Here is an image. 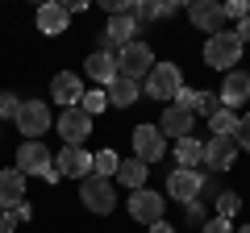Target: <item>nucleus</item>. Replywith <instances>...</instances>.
I'll return each mask as SVG.
<instances>
[{
  "instance_id": "aec40b11",
  "label": "nucleus",
  "mask_w": 250,
  "mask_h": 233,
  "mask_svg": "<svg viewBox=\"0 0 250 233\" xmlns=\"http://www.w3.org/2000/svg\"><path fill=\"white\" fill-rule=\"evenodd\" d=\"M134 34H138V21L134 17H108V29H104V50L108 46H129L134 42Z\"/></svg>"
},
{
  "instance_id": "2f4dec72",
  "label": "nucleus",
  "mask_w": 250,
  "mask_h": 233,
  "mask_svg": "<svg viewBox=\"0 0 250 233\" xmlns=\"http://www.w3.org/2000/svg\"><path fill=\"white\" fill-rule=\"evenodd\" d=\"M233 142H238V150H250V113L238 121V134H233Z\"/></svg>"
},
{
  "instance_id": "e433bc0d",
  "label": "nucleus",
  "mask_w": 250,
  "mask_h": 233,
  "mask_svg": "<svg viewBox=\"0 0 250 233\" xmlns=\"http://www.w3.org/2000/svg\"><path fill=\"white\" fill-rule=\"evenodd\" d=\"M13 229H17V216H13V213H0V233H13Z\"/></svg>"
},
{
  "instance_id": "c9c22d12",
  "label": "nucleus",
  "mask_w": 250,
  "mask_h": 233,
  "mask_svg": "<svg viewBox=\"0 0 250 233\" xmlns=\"http://www.w3.org/2000/svg\"><path fill=\"white\" fill-rule=\"evenodd\" d=\"M233 38H238L242 46L250 42V17H242V21H238V29H233Z\"/></svg>"
},
{
  "instance_id": "f704fd0d",
  "label": "nucleus",
  "mask_w": 250,
  "mask_h": 233,
  "mask_svg": "<svg viewBox=\"0 0 250 233\" xmlns=\"http://www.w3.org/2000/svg\"><path fill=\"white\" fill-rule=\"evenodd\" d=\"M188 208V221H196V225H205L208 216H205V204H200V200H192V204H184Z\"/></svg>"
},
{
  "instance_id": "423d86ee",
  "label": "nucleus",
  "mask_w": 250,
  "mask_h": 233,
  "mask_svg": "<svg viewBox=\"0 0 250 233\" xmlns=\"http://www.w3.org/2000/svg\"><path fill=\"white\" fill-rule=\"evenodd\" d=\"M50 150H46V146L42 142H21L17 146V171H21V175H42V179H46V175H50Z\"/></svg>"
},
{
  "instance_id": "72a5a7b5",
  "label": "nucleus",
  "mask_w": 250,
  "mask_h": 233,
  "mask_svg": "<svg viewBox=\"0 0 250 233\" xmlns=\"http://www.w3.org/2000/svg\"><path fill=\"white\" fill-rule=\"evenodd\" d=\"M229 17H250V9H246V0H229V4H225V21H229Z\"/></svg>"
},
{
  "instance_id": "2eb2a0df",
  "label": "nucleus",
  "mask_w": 250,
  "mask_h": 233,
  "mask_svg": "<svg viewBox=\"0 0 250 233\" xmlns=\"http://www.w3.org/2000/svg\"><path fill=\"white\" fill-rule=\"evenodd\" d=\"M238 158V142L233 137H208L205 142V167L208 171H229Z\"/></svg>"
},
{
  "instance_id": "412c9836",
  "label": "nucleus",
  "mask_w": 250,
  "mask_h": 233,
  "mask_svg": "<svg viewBox=\"0 0 250 233\" xmlns=\"http://www.w3.org/2000/svg\"><path fill=\"white\" fill-rule=\"evenodd\" d=\"M83 67H88V75H92L96 83H113V79H117V58H113L108 50H92Z\"/></svg>"
},
{
  "instance_id": "b1692460",
  "label": "nucleus",
  "mask_w": 250,
  "mask_h": 233,
  "mask_svg": "<svg viewBox=\"0 0 250 233\" xmlns=\"http://www.w3.org/2000/svg\"><path fill=\"white\" fill-rule=\"evenodd\" d=\"M108 104H117V108L138 104V83H134V79H125V75H117V79L108 83Z\"/></svg>"
},
{
  "instance_id": "f8f14e48",
  "label": "nucleus",
  "mask_w": 250,
  "mask_h": 233,
  "mask_svg": "<svg viewBox=\"0 0 250 233\" xmlns=\"http://www.w3.org/2000/svg\"><path fill=\"white\" fill-rule=\"evenodd\" d=\"M25 175L17 167H4L0 171V213H13L17 204H25Z\"/></svg>"
},
{
  "instance_id": "bb28decb",
  "label": "nucleus",
  "mask_w": 250,
  "mask_h": 233,
  "mask_svg": "<svg viewBox=\"0 0 250 233\" xmlns=\"http://www.w3.org/2000/svg\"><path fill=\"white\" fill-rule=\"evenodd\" d=\"M80 108H83V113H88V116H96V113H104V108H108V92H96V88H92V92H83V100H80Z\"/></svg>"
},
{
  "instance_id": "7ed1b4c3",
  "label": "nucleus",
  "mask_w": 250,
  "mask_h": 233,
  "mask_svg": "<svg viewBox=\"0 0 250 233\" xmlns=\"http://www.w3.org/2000/svg\"><path fill=\"white\" fill-rule=\"evenodd\" d=\"M80 200H83V208H88V213H96V216H108V213L117 208V192H113V183L100 179V175L80 179Z\"/></svg>"
},
{
  "instance_id": "9b49d317",
  "label": "nucleus",
  "mask_w": 250,
  "mask_h": 233,
  "mask_svg": "<svg viewBox=\"0 0 250 233\" xmlns=\"http://www.w3.org/2000/svg\"><path fill=\"white\" fill-rule=\"evenodd\" d=\"M59 134H62L67 146H80L92 134V116L83 108H59Z\"/></svg>"
},
{
  "instance_id": "4c0bfd02",
  "label": "nucleus",
  "mask_w": 250,
  "mask_h": 233,
  "mask_svg": "<svg viewBox=\"0 0 250 233\" xmlns=\"http://www.w3.org/2000/svg\"><path fill=\"white\" fill-rule=\"evenodd\" d=\"M13 216H17V221H29V216H34V204H29V200H25V204H17V208H13Z\"/></svg>"
},
{
  "instance_id": "cd10ccee",
  "label": "nucleus",
  "mask_w": 250,
  "mask_h": 233,
  "mask_svg": "<svg viewBox=\"0 0 250 233\" xmlns=\"http://www.w3.org/2000/svg\"><path fill=\"white\" fill-rule=\"evenodd\" d=\"M238 208H242V196H238V192H221V196H217V216H225V221H229Z\"/></svg>"
},
{
  "instance_id": "9d476101",
  "label": "nucleus",
  "mask_w": 250,
  "mask_h": 233,
  "mask_svg": "<svg viewBox=\"0 0 250 233\" xmlns=\"http://www.w3.org/2000/svg\"><path fill=\"white\" fill-rule=\"evenodd\" d=\"M163 208H167V200H159V192H150V188H142V192L129 196V216L142 221V225H159L163 221Z\"/></svg>"
},
{
  "instance_id": "4468645a",
  "label": "nucleus",
  "mask_w": 250,
  "mask_h": 233,
  "mask_svg": "<svg viewBox=\"0 0 250 233\" xmlns=\"http://www.w3.org/2000/svg\"><path fill=\"white\" fill-rule=\"evenodd\" d=\"M50 96L59 100V108H80V100H83V79H80V75H71V71L54 75V79H50Z\"/></svg>"
},
{
  "instance_id": "f257e3e1",
  "label": "nucleus",
  "mask_w": 250,
  "mask_h": 233,
  "mask_svg": "<svg viewBox=\"0 0 250 233\" xmlns=\"http://www.w3.org/2000/svg\"><path fill=\"white\" fill-rule=\"evenodd\" d=\"M238 58H242V42L233 38V29H221V34H213L205 42V63L213 67V71L229 75L233 67H238Z\"/></svg>"
},
{
  "instance_id": "a878e982",
  "label": "nucleus",
  "mask_w": 250,
  "mask_h": 233,
  "mask_svg": "<svg viewBox=\"0 0 250 233\" xmlns=\"http://www.w3.org/2000/svg\"><path fill=\"white\" fill-rule=\"evenodd\" d=\"M117 167H121V158H117L113 150H100V154H92V175H100V179L117 175Z\"/></svg>"
},
{
  "instance_id": "473e14b6",
  "label": "nucleus",
  "mask_w": 250,
  "mask_h": 233,
  "mask_svg": "<svg viewBox=\"0 0 250 233\" xmlns=\"http://www.w3.org/2000/svg\"><path fill=\"white\" fill-rule=\"evenodd\" d=\"M175 13H179L175 0H163V4H154V21H167V17H175Z\"/></svg>"
},
{
  "instance_id": "ddd939ff",
  "label": "nucleus",
  "mask_w": 250,
  "mask_h": 233,
  "mask_svg": "<svg viewBox=\"0 0 250 233\" xmlns=\"http://www.w3.org/2000/svg\"><path fill=\"white\" fill-rule=\"evenodd\" d=\"M192 125H196V113H192V108L167 104L163 108V121H159V134H171L179 142V137H192Z\"/></svg>"
},
{
  "instance_id": "f3484780",
  "label": "nucleus",
  "mask_w": 250,
  "mask_h": 233,
  "mask_svg": "<svg viewBox=\"0 0 250 233\" xmlns=\"http://www.w3.org/2000/svg\"><path fill=\"white\" fill-rule=\"evenodd\" d=\"M217 100H221V108H238L242 100H250V75L246 71H229L221 83V92H217Z\"/></svg>"
},
{
  "instance_id": "ea45409f",
  "label": "nucleus",
  "mask_w": 250,
  "mask_h": 233,
  "mask_svg": "<svg viewBox=\"0 0 250 233\" xmlns=\"http://www.w3.org/2000/svg\"><path fill=\"white\" fill-rule=\"evenodd\" d=\"M238 233H250V225H242V229H238Z\"/></svg>"
},
{
  "instance_id": "4be33fe9",
  "label": "nucleus",
  "mask_w": 250,
  "mask_h": 233,
  "mask_svg": "<svg viewBox=\"0 0 250 233\" xmlns=\"http://www.w3.org/2000/svg\"><path fill=\"white\" fill-rule=\"evenodd\" d=\"M146 171H150V167H146L142 158H125L121 167H117V179H121L129 192H142L146 188Z\"/></svg>"
},
{
  "instance_id": "a211bd4d",
  "label": "nucleus",
  "mask_w": 250,
  "mask_h": 233,
  "mask_svg": "<svg viewBox=\"0 0 250 233\" xmlns=\"http://www.w3.org/2000/svg\"><path fill=\"white\" fill-rule=\"evenodd\" d=\"M175 104L179 108H192V113H200V116H213L217 108H221V100H217V92H205V88H179V96H175Z\"/></svg>"
},
{
  "instance_id": "dca6fc26",
  "label": "nucleus",
  "mask_w": 250,
  "mask_h": 233,
  "mask_svg": "<svg viewBox=\"0 0 250 233\" xmlns=\"http://www.w3.org/2000/svg\"><path fill=\"white\" fill-rule=\"evenodd\" d=\"M59 175L88 179V175H92V154L83 150V146H62V150H59Z\"/></svg>"
},
{
  "instance_id": "f03ea898",
  "label": "nucleus",
  "mask_w": 250,
  "mask_h": 233,
  "mask_svg": "<svg viewBox=\"0 0 250 233\" xmlns=\"http://www.w3.org/2000/svg\"><path fill=\"white\" fill-rule=\"evenodd\" d=\"M13 121H17V129L25 134L21 142H42V134L50 129V104H46V100H21V108H17Z\"/></svg>"
},
{
  "instance_id": "c85d7f7f",
  "label": "nucleus",
  "mask_w": 250,
  "mask_h": 233,
  "mask_svg": "<svg viewBox=\"0 0 250 233\" xmlns=\"http://www.w3.org/2000/svg\"><path fill=\"white\" fill-rule=\"evenodd\" d=\"M200 233H238V229H233V225L225 221V216H208V221L200 225Z\"/></svg>"
},
{
  "instance_id": "39448f33",
  "label": "nucleus",
  "mask_w": 250,
  "mask_h": 233,
  "mask_svg": "<svg viewBox=\"0 0 250 233\" xmlns=\"http://www.w3.org/2000/svg\"><path fill=\"white\" fill-rule=\"evenodd\" d=\"M184 79H179V67L175 63H154V71L146 75V96L154 100H175Z\"/></svg>"
},
{
  "instance_id": "20e7f679",
  "label": "nucleus",
  "mask_w": 250,
  "mask_h": 233,
  "mask_svg": "<svg viewBox=\"0 0 250 233\" xmlns=\"http://www.w3.org/2000/svg\"><path fill=\"white\" fill-rule=\"evenodd\" d=\"M154 71V54L146 42H129L121 54H117V75H125V79H146V75Z\"/></svg>"
},
{
  "instance_id": "393cba45",
  "label": "nucleus",
  "mask_w": 250,
  "mask_h": 233,
  "mask_svg": "<svg viewBox=\"0 0 250 233\" xmlns=\"http://www.w3.org/2000/svg\"><path fill=\"white\" fill-rule=\"evenodd\" d=\"M238 121L242 116L233 113V108H217V113L208 116V129H213V137H233L238 134Z\"/></svg>"
},
{
  "instance_id": "58836bf2",
  "label": "nucleus",
  "mask_w": 250,
  "mask_h": 233,
  "mask_svg": "<svg viewBox=\"0 0 250 233\" xmlns=\"http://www.w3.org/2000/svg\"><path fill=\"white\" fill-rule=\"evenodd\" d=\"M150 233H175V229H171L167 221H159V225H150Z\"/></svg>"
},
{
  "instance_id": "6e6552de",
  "label": "nucleus",
  "mask_w": 250,
  "mask_h": 233,
  "mask_svg": "<svg viewBox=\"0 0 250 233\" xmlns=\"http://www.w3.org/2000/svg\"><path fill=\"white\" fill-rule=\"evenodd\" d=\"M163 154H167V137L159 134V125H138L134 129V158L159 162Z\"/></svg>"
},
{
  "instance_id": "c756f323",
  "label": "nucleus",
  "mask_w": 250,
  "mask_h": 233,
  "mask_svg": "<svg viewBox=\"0 0 250 233\" xmlns=\"http://www.w3.org/2000/svg\"><path fill=\"white\" fill-rule=\"evenodd\" d=\"M17 108H21V100L13 96V92H0V121H4V116H17Z\"/></svg>"
},
{
  "instance_id": "5701e85b",
  "label": "nucleus",
  "mask_w": 250,
  "mask_h": 233,
  "mask_svg": "<svg viewBox=\"0 0 250 233\" xmlns=\"http://www.w3.org/2000/svg\"><path fill=\"white\" fill-rule=\"evenodd\" d=\"M175 162L188 171H196L200 162H205V142H196V137H179L175 142Z\"/></svg>"
},
{
  "instance_id": "7c9ffc66",
  "label": "nucleus",
  "mask_w": 250,
  "mask_h": 233,
  "mask_svg": "<svg viewBox=\"0 0 250 233\" xmlns=\"http://www.w3.org/2000/svg\"><path fill=\"white\" fill-rule=\"evenodd\" d=\"M129 17H134L138 25H142V21H154V4L150 0H134V13H129Z\"/></svg>"
},
{
  "instance_id": "1a4fd4ad",
  "label": "nucleus",
  "mask_w": 250,
  "mask_h": 233,
  "mask_svg": "<svg viewBox=\"0 0 250 233\" xmlns=\"http://www.w3.org/2000/svg\"><path fill=\"white\" fill-rule=\"evenodd\" d=\"M188 17H192L196 29H205V34L213 38V34L225 29V4H217V0H196V4H188Z\"/></svg>"
},
{
  "instance_id": "6ab92c4d",
  "label": "nucleus",
  "mask_w": 250,
  "mask_h": 233,
  "mask_svg": "<svg viewBox=\"0 0 250 233\" xmlns=\"http://www.w3.org/2000/svg\"><path fill=\"white\" fill-rule=\"evenodd\" d=\"M67 21H71V13H67V4H59V0H50V4H42L38 9V29L50 38L67 34Z\"/></svg>"
},
{
  "instance_id": "0eeeda50",
  "label": "nucleus",
  "mask_w": 250,
  "mask_h": 233,
  "mask_svg": "<svg viewBox=\"0 0 250 233\" xmlns=\"http://www.w3.org/2000/svg\"><path fill=\"white\" fill-rule=\"evenodd\" d=\"M200 192H205V175H196V171L175 167V171L167 175V196H171V200H184V204H192Z\"/></svg>"
}]
</instances>
